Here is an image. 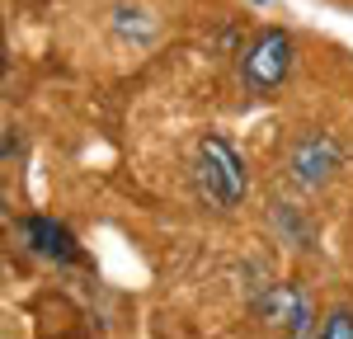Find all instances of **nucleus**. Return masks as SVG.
Instances as JSON below:
<instances>
[{
	"label": "nucleus",
	"mask_w": 353,
	"mask_h": 339,
	"mask_svg": "<svg viewBox=\"0 0 353 339\" xmlns=\"http://www.w3.org/2000/svg\"><path fill=\"white\" fill-rule=\"evenodd\" d=\"M189 174H193V194H198V203L212 207V212H236V207L245 203V194H250V174H245L241 151L221 137V132L198 137L193 161H189Z\"/></svg>",
	"instance_id": "f257e3e1"
},
{
	"label": "nucleus",
	"mask_w": 353,
	"mask_h": 339,
	"mask_svg": "<svg viewBox=\"0 0 353 339\" xmlns=\"http://www.w3.org/2000/svg\"><path fill=\"white\" fill-rule=\"evenodd\" d=\"M349 161L344 141L334 132H321V127H306V132H292V141L283 146V174L288 184L301 189V194H321L339 179V170Z\"/></svg>",
	"instance_id": "f03ea898"
},
{
	"label": "nucleus",
	"mask_w": 353,
	"mask_h": 339,
	"mask_svg": "<svg viewBox=\"0 0 353 339\" xmlns=\"http://www.w3.org/2000/svg\"><path fill=\"white\" fill-rule=\"evenodd\" d=\"M292 33L288 28H259L241 52H236V76H241V90L254 94V99H269L273 90H283L288 76H292Z\"/></svg>",
	"instance_id": "7ed1b4c3"
},
{
	"label": "nucleus",
	"mask_w": 353,
	"mask_h": 339,
	"mask_svg": "<svg viewBox=\"0 0 353 339\" xmlns=\"http://www.w3.org/2000/svg\"><path fill=\"white\" fill-rule=\"evenodd\" d=\"M250 307L254 316L269 325L278 339H316L321 335V320H316V311H311V297H306V287L292 278H278L269 287H259L254 297H250Z\"/></svg>",
	"instance_id": "20e7f679"
},
{
	"label": "nucleus",
	"mask_w": 353,
	"mask_h": 339,
	"mask_svg": "<svg viewBox=\"0 0 353 339\" xmlns=\"http://www.w3.org/2000/svg\"><path fill=\"white\" fill-rule=\"evenodd\" d=\"M19 240H24L33 254H43V259H52V264H81V245H76V236L66 231V226L57 222V217H19Z\"/></svg>",
	"instance_id": "39448f33"
},
{
	"label": "nucleus",
	"mask_w": 353,
	"mask_h": 339,
	"mask_svg": "<svg viewBox=\"0 0 353 339\" xmlns=\"http://www.w3.org/2000/svg\"><path fill=\"white\" fill-rule=\"evenodd\" d=\"M269 226H273V236H278L283 245H292V250H316V226L306 222V212H301L297 203L273 198L269 203Z\"/></svg>",
	"instance_id": "423d86ee"
},
{
	"label": "nucleus",
	"mask_w": 353,
	"mask_h": 339,
	"mask_svg": "<svg viewBox=\"0 0 353 339\" xmlns=\"http://www.w3.org/2000/svg\"><path fill=\"white\" fill-rule=\"evenodd\" d=\"M113 28H118L123 38H132V43H151L161 24H156L141 5H118V10H113Z\"/></svg>",
	"instance_id": "0eeeda50"
},
{
	"label": "nucleus",
	"mask_w": 353,
	"mask_h": 339,
	"mask_svg": "<svg viewBox=\"0 0 353 339\" xmlns=\"http://www.w3.org/2000/svg\"><path fill=\"white\" fill-rule=\"evenodd\" d=\"M316 339H353V311L349 307H334L325 320H321V335H316Z\"/></svg>",
	"instance_id": "6e6552de"
},
{
	"label": "nucleus",
	"mask_w": 353,
	"mask_h": 339,
	"mask_svg": "<svg viewBox=\"0 0 353 339\" xmlns=\"http://www.w3.org/2000/svg\"><path fill=\"white\" fill-rule=\"evenodd\" d=\"M14 132H19V127H5V161H14V151H24V146H19V137H14Z\"/></svg>",
	"instance_id": "1a4fd4ad"
}]
</instances>
